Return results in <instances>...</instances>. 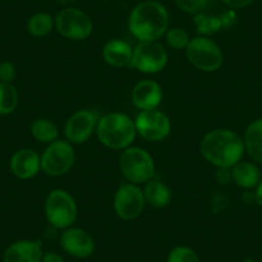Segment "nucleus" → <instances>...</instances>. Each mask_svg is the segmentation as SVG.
I'll return each mask as SVG.
<instances>
[{
    "instance_id": "7",
    "label": "nucleus",
    "mask_w": 262,
    "mask_h": 262,
    "mask_svg": "<svg viewBox=\"0 0 262 262\" xmlns=\"http://www.w3.org/2000/svg\"><path fill=\"white\" fill-rule=\"evenodd\" d=\"M76 161L74 144L69 140L57 139L47 145L42 155L40 156L41 172L50 178H59L66 175L74 167Z\"/></svg>"
},
{
    "instance_id": "3",
    "label": "nucleus",
    "mask_w": 262,
    "mask_h": 262,
    "mask_svg": "<svg viewBox=\"0 0 262 262\" xmlns=\"http://www.w3.org/2000/svg\"><path fill=\"white\" fill-rule=\"evenodd\" d=\"M98 140L113 150H123L131 147L137 138L134 120L121 112H111L102 116L97 126Z\"/></svg>"
},
{
    "instance_id": "16",
    "label": "nucleus",
    "mask_w": 262,
    "mask_h": 262,
    "mask_svg": "<svg viewBox=\"0 0 262 262\" xmlns=\"http://www.w3.org/2000/svg\"><path fill=\"white\" fill-rule=\"evenodd\" d=\"M41 242L22 239L13 242L3 253V262H41Z\"/></svg>"
},
{
    "instance_id": "6",
    "label": "nucleus",
    "mask_w": 262,
    "mask_h": 262,
    "mask_svg": "<svg viewBox=\"0 0 262 262\" xmlns=\"http://www.w3.org/2000/svg\"><path fill=\"white\" fill-rule=\"evenodd\" d=\"M188 62L202 72H216L224 63V53L208 36H195L185 49Z\"/></svg>"
},
{
    "instance_id": "26",
    "label": "nucleus",
    "mask_w": 262,
    "mask_h": 262,
    "mask_svg": "<svg viewBox=\"0 0 262 262\" xmlns=\"http://www.w3.org/2000/svg\"><path fill=\"white\" fill-rule=\"evenodd\" d=\"M166 262H201L200 256L188 246H176L168 252Z\"/></svg>"
},
{
    "instance_id": "24",
    "label": "nucleus",
    "mask_w": 262,
    "mask_h": 262,
    "mask_svg": "<svg viewBox=\"0 0 262 262\" xmlns=\"http://www.w3.org/2000/svg\"><path fill=\"white\" fill-rule=\"evenodd\" d=\"M194 25H195L196 32L200 34V36L208 37H210V35L216 34L217 31H220L224 27L223 21H221L220 17L206 14L205 12L194 16Z\"/></svg>"
},
{
    "instance_id": "21",
    "label": "nucleus",
    "mask_w": 262,
    "mask_h": 262,
    "mask_svg": "<svg viewBox=\"0 0 262 262\" xmlns=\"http://www.w3.org/2000/svg\"><path fill=\"white\" fill-rule=\"evenodd\" d=\"M31 135L36 142L41 144H50L59 139V130L58 126L49 118H36L31 123Z\"/></svg>"
},
{
    "instance_id": "10",
    "label": "nucleus",
    "mask_w": 262,
    "mask_h": 262,
    "mask_svg": "<svg viewBox=\"0 0 262 262\" xmlns=\"http://www.w3.org/2000/svg\"><path fill=\"white\" fill-rule=\"evenodd\" d=\"M145 206L144 191L137 184L127 181L121 184L113 196V210L117 217L123 221H133L139 217Z\"/></svg>"
},
{
    "instance_id": "19",
    "label": "nucleus",
    "mask_w": 262,
    "mask_h": 262,
    "mask_svg": "<svg viewBox=\"0 0 262 262\" xmlns=\"http://www.w3.org/2000/svg\"><path fill=\"white\" fill-rule=\"evenodd\" d=\"M243 142L249 160L262 165V117L249 122L244 130Z\"/></svg>"
},
{
    "instance_id": "31",
    "label": "nucleus",
    "mask_w": 262,
    "mask_h": 262,
    "mask_svg": "<svg viewBox=\"0 0 262 262\" xmlns=\"http://www.w3.org/2000/svg\"><path fill=\"white\" fill-rule=\"evenodd\" d=\"M253 193H254V200H256V203L259 206V207H262V179L258 183V185L256 186Z\"/></svg>"
},
{
    "instance_id": "8",
    "label": "nucleus",
    "mask_w": 262,
    "mask_h": 262,
    "mask_svg": "<svg viewBox=\"0 0 262 262\" xmlns=\"http://www.w3.org/2000/svg\"><path fill=\"white\" fill-rule=\"evenodd\" d=\"M54 29L64 39L82 41L93 34V21L86 12L75 7L64 8L54 17Z\"/></svg>"
},
{
    "instance_id": "27",
    "label": "nucleus",
    "mask_w": 262,
    "mask_h": 262,
    "mask_svg": "<svg viewBox=\"0 0 262 262\" xmlns=\"http://www.w3.org/2000/svg\"><path fill=\"white\" fill-rule=\"evenodd\" d=\"M208 0H175V4L180 11L184 13L196 16V14L203 13L207 8Z\"/></svg>"
},
{
    "instance_id": "4",
    "label": "nucleus",
    "mask_w": 262,
    "mask_h": 262,
    "mask_svg": "<svg viewBox=\"0 0 262 262\" xmlns=\"http://www.w3.org/2000/svg\"><path fill=\"white\" fill-rule=\"evenodd\" d=\"M44 212L50 226L58 230H64L76 223L79 207L70 191L64 189H53L45 198Z\"/></svg>"
},
{
    "instance_id": "13",
    "label": "nucleus",
    "mask_w": 262,
    "mask_h": 262,
    "mask_svg": "<svg viewBox=\"0 0 262 262\" xmlns=\"http://www.w3.org/2000/svg\"><path fill=\"white\" fill-rule=\"evenodd\" d=\"M59 244L66 253L75 258H88L95 252L94 238L79 226H70L62 230Z\"/></svg>"
},
{
    "instance_id": "28",
    "label": "nucleus",
    "mask_w": 262,
    "mask_h": 262,
    "mask_svg": "<svg viewBox=\"0 0 262 262\" xmlns=\"http://www.w3.org/2000/svg\"><path fill=\"white\" fill-rule=\"evenodd\" d=\"M17 76L16 66L9 60H3L0 62V82H7V84H12L13 80Z\"/></svg>"
},
{
    "instance_id": "17",
    "label": "nucleus",
    "mask_w": 262,
    "mask_h": 262,
    "mask_svg": "<svg viewBox=\"0 0 262 262\" xmlns=\"http://www.w3.org/2000/svg\"><path fill=\"white\" fill-rule=\"evenodd\" d=\"M231 181L244 190L256 189L262 179L261 168L253 161H239L234 167L230 168Z\"/></svg>"
},
{
    "instance_id": "29",
    "label": "nucleus",
    "mask_w": 262,
    "mask_h": 262,
    "mask_svg": "<svg viewBox=\"0 0 262 262\" xmlns=\"http://www.w3.org/2000/svg\"><path fill=\"white\" fill-rule=\"evenodd\" d=\"M221 2L231 9H244L251 7L256 0H221Z\"/></svg>"
},
{
    "instance_id": "5",
    "label": "nucleus",
    "mask_w": 262,
    "mask_h": 262,
    "mask_svg": "<svg viewBox=\"0 0 262 262\" xmlns=\"http://www.w3.org/2000/svg\"><path fill=\"white\" fill-rule=\"evenodd\" d=\"M118 167L127 183L142 185L153 179L156 163L148 150L131 145L121 153L118 158Z\"/></svg>"
},
{
    "instance_id": "9",
    "label": "nucleus",
    "mask_w": 262,
    "mask_h": 262,
    "mask_svg": "<svg viewBox=\"0 0 262 262\" xmlns=\"http://www.w3.org/2000/svg\"><path fill=\"white\" fill-rule=\"evenodd\" d=\"M168 62L167 50L160 41H139L133 49L130 66L145 75L163 71Z\"/></svg>"
},
{
    "instance_id": "1",
    "label": "nucleus",
    "mask_w": 262,
    "mask_h": 262,
    "mask_svg": "<svg viewBox=\"0 0 262 262\" xmlns=\"http://www.w3.org/2000/svg\"><path fill=\"white\" fill-rule=\"evenodd\" d=\"M201 155L216 168H231L243 160V137L236 131L226 127L208 131L200 143Z\"/></svg>"
},
{
    "instance_id": "20",
    "label": "nucleus",
    "mask_w": 262,
    "mask_h": 262,
    "mask_svg": "<svg viewBox=\"0 0 262 262\" xmlns=\"http://www.w3.org/2000/svg\"><path fill=\"white\" fill-rule=\"evenodd\" d=\"M144 198L147 205L155 208H165L172 201V190L167 184L161 180L152 179L144 184Z\"/></svg>"
},
{
    "instance_id": "14",
    "label": "nucleus",
    "mask_w": 262,
    "mask_h": 262,
    "mask_svg": "<svg viewBox=\"0 0 262 262\" xmlns=\"http://www.w3.org/2000/svg\"><path fill=\"white\" fill-rule=\"evenodd\" d=\"M162 99V86L155 80H142L131 90V102L139 111L157 110Z\"/></svg>"
},
{
    "instance_id": "15",
    "label": "nucleus",
    "mask_w": 262,
    "mask_h": 262,
    "mask_svg": "<svg viewBox=\"0 0 262 262\" xmlns=\"http://www.w3.org/2000/svg\"><path fill=\"white\" fill-rule=\"evenodd\" d=\"M9 167L16 178L30 180L41 171L40 156L31 148H21L12 156Z\"/></svg>"
},
{
    "instance_id": "18",
    "label": "nucleus",
    "mask_w": 262,
    "mask_h": 262,
    "mask_svg": "<svg viewBox=\"0 0 262 262\" xmlns=\"http://www.w3.org/2000/svg\"><path fill=\"white\" fill-rule=\"evenodd\" d=\"M133 49L127 41L121 39H112L104 44L102 49V55L104 62L115 69L127 67L133 58Z\"/></svg>"
},
{
    "instance_id": "23",
    "label": "nucleus",
    "mask_w": 262,
    "mask_h": 262,
    "mask_svg": "<svg viewBox=\"0 0 262 262\" xmlns=\"http://www.w3.org/2000/svg\"><path fill=\"white\" fill-rule=\"evenodd\" d=\"M19 94L13 84L0 82V116H8L16 111Z\"/></svg>"
},
{
    "instance_id": "12",
    "label": "nucleus",
    "mask_w": 262,
    "mask_h": 262,
    "mask_svg": "<svg viewBox=\"0 0 262 262\" xmlns=\"http://www.w3.org/2000/svg\"><path fill=\"white\" fill-rule=\"evenodd\" d=\"M98 117L92 110L76 111L64 123V137L71 144H84L97 131Z\"/></svg>"
},
{
    "instance_id": "11",
    "label": "nucleus",
    "mask_w": 262,
    "mask_h": 262,
    "mask_svg": "<svg viewBox=\"0 0 262 262\" xmlns=\"http://www.w3.org/2000/svg\"><path fill=\"white\" fill-rule=\"evenodd\" d=\"M137 134L147 142L158 143L171 134V121L165 112L157 110L140 111L134 120Z\"/></svg>"
},
{
    "instance_id": "22",
    "label": "nucleus",
    "mask_w": 262,
    "mask_h": 262,
    "mask_svg": "<svg viewBox=\"0 0 262 262\" xmlns=\"http://www.w3.org/2000/svg\"><path fill=\"white\" fill-rule=\"evenodd\" d=\"M54 29V17L47 12L32 14L27 21V31L34 37L48 36Z\"/></svg>"
},
{
    "instance_id": "25",
    "label": "nucleus",
    "mask_w": 262,
    "mask_h": 262,
    "mask_svg": "<svg viewBox=\"0 0 262 262\" xmlns=\"http://www.w3.org/2000/svg\"><path fill=\"white\" fill-rule=\"evenodd\" d=\"M165 37L168 47L175 50H185L191 40L188 31L184 30L183 27H170L166 31Z\"/></svg>"
},
{
    "instance_id": "30",
    "label": "nucleus",
    "mask_w": 262,
    "mask_h": 262,
    "mask_svg": "<svg viewBox=\"0 0 262 262\" xmlns=\"http://www.w3.org/2000/svg\"><path fill=\"white\" fill-rule=\"evenodd\" d=\"M41 262H66L60 254L55 253V252H44L42 254Z\"/></svg>"
},
{
    "instance_id": "2",
    "label": "nucleus",
    "mask_w": 262,
    "mask_h": 262,
    "mask_svg": "<svg viewBox=\"0 0 262 262\" xmlns=\"http://www.w3.org/2000/svg\"><path fill=\"white\" fill-rule=\"evenodd\" d=\"M127 26L138 41H158L170 29V13L158 0H143L131 9Z\"/></svg>"
}]
</instances>
